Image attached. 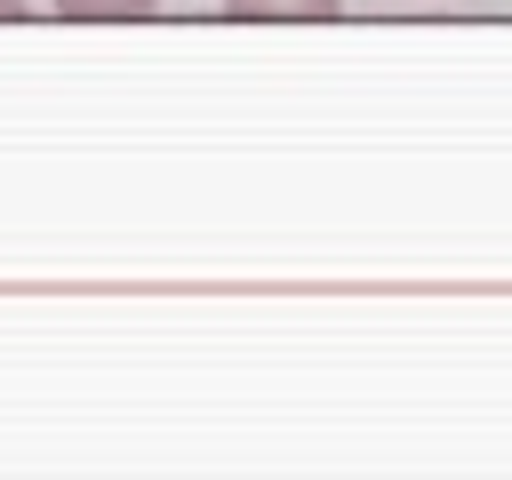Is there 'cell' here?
I'll return each instance as SVG.
<instances>
[{"label":"cell","mask_w":512,"mask_h":480,"mask_svg":"<svg viewBox=\"0 0 512 480\" xmlns=\"http://www.w3.org/2000/svg\"><path fill=\"white\" fill-rule=\"evenodd\" d=\"M344 0H224V16L240 24H328Z\"/></svg>","instance_id":"obj_1"},{"label":"cell","mask_w":512,"mask_h":480,"mask_svg":"<svg viewBox=\"0 0 512 480\" xmlns=\"http://www.w3.org/2000/svg\"><path fill=\"white\" fill-rule=\"evenodd\" d=\"M160 0H56L64 24H144Z\"/></svg>","instance_id":"obj_2"},{"label":"cell","mask_w":512,"mask_h":480,"mask_svg":"<svg viewBox=\"0 0 512 480\" xmlns=\"http://www.w3.org/2000/svg\"><path fill=\"white\" fill-rule=\"evenodd\" d=\"M32 16V0H0V24H24Z\"/></svg>","instance_id":"obj_3"}]
</instances>
